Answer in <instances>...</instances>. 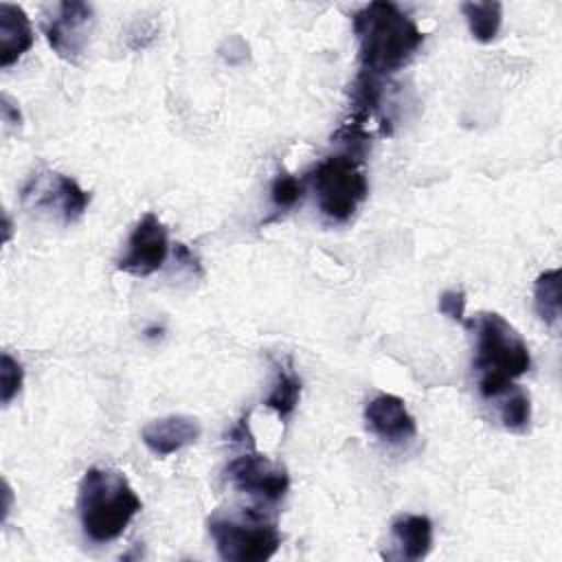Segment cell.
Wrapping results in <instances>:
<instances>
[{
  "label": "cell",
  "instance_id": "cell-12",
  "mask_svg": "<svg viewBox=\"0 0 562 562\" xmlns=\"http://www.w3.org/2000/svg\"><path fill=\"white\" fill-rule=\"evenodd\" d=\"M391 536L395 553L389 558L422 560L432 547V522L422 514H400L391 522Z\"/></svg>",
  "mask_w": 562,
  "mask_h": 562
},
{
  "label": "cell",
  "instance_id": "cell-8",
  "mask_svg": "<svg viewBox=\"0 0 562 562\" xmlns=\"http://www.w3.org/2000/svg\"><path fill=\"white\" fill-rule=\"evenodd\" d=\"M94 11L86 2H59L44 22V35L57 57L77 64L90 42Z\"/></svg>",
  "mask_w": 562,
  "mask_h": 562
},
{
  "label": "cell",
  "instance_id": "cell-10",
  "mask_svg": "<svg viewBox=\"0 0 562 562\" xmlns=\"http://www.w3.org/2000/svg\"><path fill=\"white\" fill-rule=\"evenodd\" d=\"M364 424L386 443H404L417 435V424L406 402L393 393H378L367 402Z\"/></svg>",
  "mask_w": 562,
  "mask_h": 562
},
{
  "label": "cell",
  "instance_id": "cell-15",
  "mask_svg": "<svg viewBox=\"0 0 562 562\" xmlns=\"http://www.w3.org/2000/svg\"><path fill=\"white\" fill-rule=\"evenodd\" d=\"M274 367H277L274 384L268 397L263 400V404L272 408L279 415V419H288L301 400V378L296 375L290 362H277Z\"/></svg>",
  "mask_w": 562,
  "mask_h": 562
},
{
  "label": "cell",
  "instance_id": "cell-19",
  "mask_svg": "<svg viewBox=\"0 0 562 562\" xmlns=\"http://www.w3.org/2000/svg\"><path fill=\"white\" fill-rule=\"evenodd\" d=\"M303 193H305V182L299 180L292 173H285V171L277 173L272 184H270L272 204L281 211H288V209L296 206L303 200Z\"/></svg>",
  "mask_w": 562,
  "mask_h": 562
},
{
  "label": "cell",
  "instance_id": "cell-23",
  "mask_svg": "<svg viewBox=\"0 0 562 562\" xmlns=\"http://www.w3.org/2000/svg\"><path fill=\"white\" fill-rule=\"evenodd\" d=\"M173 257H176V261L178 263H182V266H187V268H191V270H200V263H198V257L184 246V244H176V248H173Z\"/></svg>",
  "mask_w": 562,
  "mask_h": 562
},
{
  "label": "cell",
  "instance_id": "cell-5",
  "mask_svg": "<svg viewBox=\"0 0 562 562\" xmlns=\"http://www.w3.org/2000/svg\"><path fill=\"white\" fill-rule=\"evenodd\" d=\"M360 158L340 151L321 160L307 180L316 193L318 211L331 222H347L369 195L367 173Z\"/></svg>",
  "mask_w": 562,
  "mask_h": 562
},
{
  "label": "cell",
  "instance_id": "cell-22",
  "mask_svg": "<svg viewBox=\"0 0 562 562\" xmlns=\"http://www.w3.org/2000/svg\"><path fill=\"white\" fill-rule=\"evenodd\" d=\"M0 103H2L0 110H2L4 123H9V125H20V123H22V114H20L18 105L11 101V97H9V94H2Z\"/></svg>",
  "mask_w": 562,
  "mask_h": 562
},
{
  "label": "cell",
  "instance_id": "cell-7",
  "mask_svg": "<svg viewBox=\"0 0 562 562\" xmlns=\"http://www.w3.org/2000/svg\"><path fill=\"white\" fill-rule=\"evenodd\" d=\"M226 479L235 490L270 505L279 503L290 487L288 470L257 450L235 457L226 465Z\"/></svg>",
  "mask_w": 562,
  "mask_h": 562
},
{
  "label": "cell",
  "instance_id": "cell-20",
  "mask_svg": "<svg viewBox=\"0 0 562 562\" xmlns=\"http://www.w3.org/2000/svg\"><path fill=\"white\" fill-rule=\"evenodd\" d=\"M22 382H24L22 362L4 351L0 356V402L4 406H9L11 400L20 393Z\"/></svg>",
  "mask_w": 562,
  "mask_h": 562
},
{
  "label": "cell",
  "instance_id": "cell-25",
  "mask_svg": "<svg viewBox=\"0 0 562 562\" xmlns=\"http://www.w3.org/2000/svg\"><path fill=\"white\" fill-rule=\"evenodd\" d=\"M9 235H11V220L9 215H4V241L9 239Z\"/></svg>",
  "mask_w": 562,
  "mask_h": 562
},
{
  "label": "cell",
  "instance_id": "cell-16",
  "mask_svg": "<svg viewBox=\"0 0 562 562\" xmlns=\"http://www.w3.org/2000/svg\"><path fill=\"white\" fill-rule=\"evenodd\" d=\"M461 13L468 22L470 35L481 42L487 44L492 42L503 24V4L498 0H485V2H463L461 4Z\"/></svg>",
  "mask_w": 562,
  "mask_h": 562
},
{
  "label": "cell",
  "instance_id": "cell-18",
  "mask_svg": "<svg viewBox=\"0 0 562 562\" xmlns=\"http://www.w3.org/2000/svg\"><path fill=\"white\" fill-rule=\"evenodd\" d=\"M382 77H375L371 72L360 70L351 83V103H353V112H356V121L360 123L371 116L382 101Z\"/></svg>",
  "mask_w": 562,
  "mask_h": 562
},
{
  "label": "cell",
  "instance_id": "cell-24",
  "mask_svg": "<svg viewBox=\"0 0 562 562\" xmlns=\"http://www.w3.org/2000/svg\"><path fill=\"white\" fill-rule=\"evenodd\" d=\"M231 439L237 441V443H252V435H250V428H248V419H239V424L231 430Z\"/></svg>",
  "mask_w": 562,
  "mask_h": 562
},
{
  "label": "cell",
  "instance_id": "cell-3",
  "mask_svg": "<svg viewBox=\"0 0 562 562\" xmlns=\"http://www.w3.org/2000/svg\"><path fill=\"white\" fill-rule=\"evenodd\" d=\"M143 503L127 476L114 468H88L79 481V520L88 540L105 544L123 536Z\"/></svg>",
  "mask_w": 562,
  "mask_h": 562
},
{
  "label": "cell",
  "instance_id": "cell-6",
  "mask_svg": "<svg viewBox=\"0 0 562 562\" xmlns=\"http://www.w3.org/2000/svg\"><path fill=\"white\" fill-rule=\"evenodd\" d=\"M22 202L35 211L46 209L59 215L64 224H72L86 213L90 193L75 178L44 169L29 178L22 189Z\"/></svg>",
  "mask_w": 562,
  "mask_h": 562
},
{
  "label": "cell",
  "instance_id": "cell-17",
  "mask_svg": "<svg viewBox=\"0 0 562 562\" xmlns=\"http://www.w3.org/2000/svg\"><path fill=\"white\" fill-rule=\"evenodd\" d=\"M560 296H562L560 294V268L540 272L533 283V307H536V314L540 316V321L549 327L558 325V321H560V310H562Z\"/></svg>",
  "mask_w": 562,
  "mask_h": 562
},
{
  "label": "cell",
  "instance_id": "cell-11",
  "mask_svg": "<svg viewBox=\"0 0 562 562\" xmlns=\"http://www.w3.org/2000/svg\"><path fill=\"white\" fill-rule=\"evenodd\" d=\"M202 426L189 415H165L143 426V443L158 457H169L200 439Z\"/></svg>",
  "mask_w": 562,
  "mask_h": 562
},
{
  "label": "cell",
  "instance_id": "cell-1",
  "mask_svg": "<svg viewBox=\"0 0 562 562\" xmlns=\"http://www.w3.org/2000/svg\"><path fill=\"white\" fill-rule=\"evenodd\" d=\"M360 70L389 77L404 68L424 44L419 26L393 2H369L351 18Z\"/></svg>",
  "mask_w": 562,
  "mask_h": 562
},
{
  "label": "cell",
  "instance_id": "cell-4",
  "mask_svg": "<svg viewBox=\"0 0 562 562\" xmlns=\"http://www.w3.org/2000/svg\"><path fill=\"white\" fill-rule=\"evenodd\" d=\"M217 555L226 562H263L270 560L281 533L263 512L248 507L239 512H217L206 520Z\"/></svg>",
  "mask_w": 562,
  "mask_h": 562
},
{
  "label": "cell",
  "instance_id": "cell-13",
  "mask_svg": "<svg viewBox=\"0 0 562 562\" xmlns=\"http://www.w3.org/2000/svg\"><path fill=\"white\" fill-rule=\"evenodd\" d=\"M33 26L22 7L0 4V66L9 68L33 46Z\"/></svg>",
  "mask_w": 562,
  "mask_h": 562
},
{
  "label": "cell",
  "instance_id": "cell-9",
  "mask_svg": "<svg viewBox=\"0 0 562 562\" xmlns=\"http://www.w3.org/2000/svg\"><path fill=\"white\" fill-rule=\"evenodd\" d=\"M169 255V233L156 213H145L130 233L125 255L116 268L132 277H149L158 272Z\"/></svg>",
  "mask_w": 562,
  "mask_h": 562
},
{
  "label": "cell",
  "instance_id": "cell-2",
  "mask_svg": "<svg viewBox=\"0 0 562 562\" xmlns=\"http://www.w3.org/2000/svg\"><path fill=\"white\" fill-rule=\"evenodd\" d=\"M463 327L474 334L476 389L485 400H494L531 367V353L522 336L496 312H481L465 318Z\"/></svg>",
  "mask_w": 562,
  "mask_h": 562
},
{
  "label": "cell",
  "instance_id": "cell-21",
  "mask_svg": "<svg viewBox=\"0 0 562 562\" xmlns=\"http://www.w3.org/2000/svg\"><path fill=\"white\" fill-rule=\"evenodd\" d=\"M465 305H468V301H465V292L463 290H443L439 294V301H437L439 312L446 318H450V321H454L459 325H463L465 318H468L465 316Z\"/></svg>",
  "mask_w": 562,
  "mask_h": 562
},
{
  "label": "cell",
  "instance_id": "cell-14",
  "mask_svg": "<svg viewBox=\"0 0 562 562\" xmlns=\"http://www.w3.org/2000/svg\"><path fill=\"white\" fill-rule=\"evenodd\" d=\"M494 400L498 402V419H501L505 430L516 432V435L529 432V426H531V397H529V393L522 386L509 384Z\"/></svg>",
  "mask_w": 562,
  "mask_h": 562
}]
</instances>
